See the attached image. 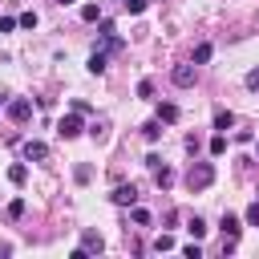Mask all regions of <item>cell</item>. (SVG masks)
Returning <instances> with one entry per match:
<instances>
[{
  "label": "cell",
  "mask_w": 259,
  "mask_h": 259,
  "mask_svg": "<svg viewBox=\"0 0 259 259\" xmlns=\"http://www.w3.org/2000/svg\"><path fill=\"white\" fill-rule=\"evenodd\" d=\"M210 182H214V166H210V162H194V166L186 170V186H190V190H206Z\"/></svg>",
  "instance_id": "obj_1"
},
{
  "label": "cell",
  "mask_w": 259,
  "mask_h": 259,
  "mask_svg": "<svg viewBox=\"0 0 259 259\" xmlns=\"http://www.w3.org/2000/svg\"><path fill=\"white\" fill-rule=\"evenodd\" d=\"M81 130H85V121H81V113H77V109H69V113L57 121V134H61V138H77Z\"/></svg>",
  "instance_id": "obj_2"
},
{
  "label": "cell",
  "mask_w": 259,
  "mask_h": 259,
  "mask_svg": "<svg viewBox=\"0 0 259 259\" xmlns=\"http://www.w3.org/2000/svg\"><path fill=\"white\" fill-rule=\"evenodd\" d=\"M8 117H12V121H28V117H32V101H28V97H12V101H8Z\"/></svg>",
  "instance_id": "obj_3"
},
{
  "label": "cell",
  "mask_w": 259,
  "mask_h": 259,
  "mask_svg": "<svg viewBox=\"0 0 259 259\" xmlns=\"http://www.w3.org/2000/svg\"><path fill=\"white\" fill-rule=\"evenodd\" d=\"M109 198H113L117 206H134V202H138V186H134V182H121V186H113Z\"/></svg>",
  "instance_id": "obj_4"
},
{
  "label": "cell",
  "mask_w": 259,
  "mask_h": 259,
  "mask_svg": "<svg viewBox=\"0 0 259 259\" xmlns=\"http://www.w3.org/2000/svg\"><path fill=\"white\" fill-rule=\"evenodd\" d=\"M170 81H174L178 89H190V85H194V65H174V69H170Z\"/></svg>",
  "instance_id": "obj_5"
},
{
  "label": "cell",
  "mask_w": 259,
  "mask_h": 259,
  "mask_svg": "<svg viewBox=\"0 0 259 259\" xmlns=\"http://www.w3.org/2000/svg\"><path fill=\"white\" fill-rule=\"evenodd\" d=\"M81 247H85V255H101V251H105V239H101L97 231H85V235H81Z\"/></svg>",
  "instance_id": "obj_6"
},
{
  "label": "cell",
  "mask_w": 259,
  "mask_h": 259,
  "mask_svg": "<svg viewBox=\"0 0 259 259\" xmlns=\"http://www.w3.org/2000/svg\"><path fill=\"white\" fill-rule=\"evenodd\" d=\"M24 158H28V162H45V158H49V146H45V142H24Z\"/></svg>",
  "instance_id": "obj_7"
},
{
  "label": "cell",
  "mask_w": 259,
  "mask_h": 259,
  "mask_svg": "<svg viewBox=\"0 0 259 259\" xmlns=\"http://www.w3.org/2000/svg\"><path fill=\"white\" fill-rule=\"evenodd\" d=\"M105 61H109V53H101V49H97V53L89 57V65H85V69H89L93 77H101V73H105Z\"/></svg>",
  "instance_id": "obj_8"
},
{
  "label": "cell",
  "mask_w": 259,
  "mask_h": 259,
  "mask_svg": "<svg viewBox=\"0 0 259 259\" xmlns=\"http://www.w3.org/2000/svg\"><path fill=\"white\" fill-rule=\"evenodd\" d=\"M219 227H223V235H227V239H239V231H243V223H239L235 214H223V223H219Z\"/></svg>",
  "instance_id": "obj_9"
},
{
  "label": "cell",
  "mask_w": 259,
  "mask_h": 259,
  "mask_svg": "<svg viewBox=\"0 0 259 259\" xmlns=\"http://www.w3.org/2000/svg\"><path fill=\"white\" fill-rule=\"evenodd\" d=\"M231 125H235V113H231V109H219V113H214V130H219V134H227Z\"/></svg>",
  "instance_id": "obj_10"
},
{
  "label": "cell",
  "mask_w": 259,
  "mask_h": 259,
  "mask_svg": "<svg viewBox=\"0 0 259 259\" xmlns=\"http://www.w3.org/2000/svg\"><path fill=\"white\" fill-rule=\"evenodd\" d=\"M158 121H178V105L174 101H162L158 105Z\"/></svg>",
  "instance_id": "obj_11"
},
{
  "label": "cell",
  "mask_w": 259,
  "mask_h": 259,
  "mask_svg": "<svg viewBox=\"0 0 259 259\" xmlns=\"http://www.w3.org/2000/svg\"><path fill=\"white\" fill-rule=\"evenodd\" d=\"M142 138H146V142H158V138H162V121H158V117L146 121V125H142Z\"/></svg>",
  "instance_id": "obj_12"
},
{
  "label": "cell",
  "mask_w": 259,
  "mask_h": 259,
  "mask_svg": "<svg viewBox=\"0 0 259 259\" xmlns=\"http://www.w3.org/2000/svg\"><path fill=\"white\" fill-rule=\"evenodd\" d=\"M154 182H158V190H166V186L174 182V170H170V166H158V170H154Z\"/></svg>",
  "instance_id": "obj_13"
},
{
  "label": "cell",
  "mask_w": 259,
  "mask_h": 259,
  "mask_svg": "<svg viewBox=\"0 0 259 259\" xmlns=\"http://www.w3.org/2000/svg\"><path fill=\"white\" fill-rule=\"evenodd\" d=\"M81 20H85V24L101 20V4H81Z\"/></svg>",
  "instance_id": "obj_14"
},
{
  "label": "cell",
  "mask_w": 259,
  "mask_h": 259,
  "mask_svg": "<svg viewBox=\"0 0 259 259\" xmlns=\"http://www.w3.org/2000/svg\"><path fill=\"white\" fill-rule=\"evenodd\" d=\"M8 178H12L16 186H24V178H28V166H20V162H16V166H8Z\"/></svg>",
  "instance_id": "obj_15"
},
{
  "label": "cell",
  "mask_w": 259,
  "mask_h": 259,
  "mask_svg": "<svg viewBox=\"0 0 259 259\" xmlns=\"http://www.w3.org/2000/svg\"><path fill=\"white\" fill-rule=\"evenodd\" d=\"M210 53H214V49H210V45L202 40V45L194 49V65H206V61H210Z\"/></svg>",
  "instance_id": "obj_16"
},
{
  "label": "cell",
  "mask_w": 259,
  "mask_h": 259,
  "mask_svg": "<svg viewBox=\"0 0 259 259\" xmlns=\"http://www.w3.org/2000/svg\"><path fill=\"white\" fill-rule=\"evenodd\" d=\"M186 231H190V235H194V239H202V235H206V223H202V219H198V214H194V219H190V223H186Z\"/></svg>",
  "instance_id": "obj_17"
},
{
  "label": "cell",
  "mask_w": 259,
  "mask_h": 259,
  "mask_svg": "<svg viewBox=\"0 0 259 259\" xmlns=\"http://www.w3.org/2000/svg\"><path fill=\"white\" fill-rule=\"evenodd\" d=\"M170 247H174V239H170V235H158V239L150 243V251H158V255H162V251H170Z\"/></svg>",
  "instance_id": "obj_18"
},
{
  "label": "cell",
  "mask_w": 259,
  "mask_h": 259,
  "mask_svg": "<svg viewBox=\"0 0 259 259\" xmlns=\"http://www.w3.org/2000/svg\"><path fill=\"white\" fill-rule=\"evenodd\" d=\"M223 150H227V134H214V138H210V154H214V158H219V154H223Z\"/></svg>",
  "instance_id": "obj_19"
},
{
  "label": "cell",
  "mask_w": 259,
  "mask_h": 259,
  "mask_svg": "<svg viewBox=\"0 0 259 259\" xmlns=\"http://www.w3.org/2000/svg\"><path fill=\"white\" fill-rule=\"evenodd\" d=\"M121 4H125V12H130V16H138V12H146V4H150V0H121Z\"/></svg>",
  "instance_id": "obj_20"
},
{
  "label": "cell",
  "mask_w": 259,
  "mask_h": 259,
  "mask_svg": "<svg viewBox=\"0 0 259 259\" xmlns=\"http://www.w3.org/2000/svg\"><path fill=\"white\" fill-rule=\"evenodd\" d=\"M16 24H20V28H36V12H20Z\"/></svg>",
  "instance_id": "obj_21"
},
{
  "label": "cell",
  "mask_w": 259,
  "mask_h": 259,
  "mask_svg": "<svg viewBox=\"0 0 259 259\" xmlns=\"http://www.w3.org/2000/svg\"><path fill=\"white\" fill-rule=\"evenodd\" d=\"M138 97H154V81H150V77L138 81Z\"/></svg>",
  "instance_id": "obj_22"
},
{
  "label": "cell",
  "mask_w": 259,
  "mask_h": 259,
  "mask_svg": "<svg viewBox=\"0 0 259 259\" xmlns=\"http://www.w3.org/2000/svg\"><path fill=\"white\" fill-rule=\"evenodd\" d=\"M105 130H109L105 121H93V125H89V134H93V142H105Z\"/></svg>",
  "instance_id": "obj_23"
},
{
  "label": "cell",
  "mask_w": 259,
  "mask_h": 259,
  "mask_svg": "<svg viewBox=\"0 0 259 259\" xmlns=\"http://www.w3.org/2000/svg\"><path fill=\"white\" fill-rule=\"evenodd\" d=\"M20 214H24V198H12L8 202V219H20Z\"/></svg>",
  "instance_id": "obj_24"
},
{
  "label": "cell",
  "mask_w": 259,
  "mask_h": 259,
  "mask_svg": "<svg viewBox=\"0 0 259 259\" xmlns=\"http://www.w3.org/2000/svg\"><path fill=\"white\" fill-rule=\"evenodd\" d=\"M134 223H138V227H150V210H146V206H134Z\"/></svg>",
  "instance_id": "obj_25"
},
{
  "label": "cell",
  "mask_w": 259,
  "mask_h": 259,
  "mask_svg": "<svg viewBox=\"0 0 259 259\" xmlns=\"http://www.w3.org/2000/svg\"><path fill=\"white\" fill-rule=\"evenodd\" d=\"M247 227H259V202L247 206Z\"/></svg>",
  "instance_id": "obj_26"
},
{
  "label": "cell",
  "mask_w": 259,
  "mask_h": 259,
  "mask_svg": "<svg viewBox=\"0 0 259 259\" xmlns=\"http://www.w3.org/2000/svg\"><path fill=\"white\" fill-rule=\"evenodd\" d=\"M16 28V16H0V32H12Z\"/></svg>",
  "instance_id": "obj_27"
},
{
  "label": "cell",
  "mask_w": 259,
  "mask_h": 259,
  "mask_svg": "<svg viewBox=\"0 0 259 259\" xmlns=\"http://www.w3.org/2000/svg\"><path fill=\"white\" fill-rule=\"evenodd\" d=\"M247 89H259V69H251V73H247Z\"/></svg>",
  "instance_id": "obj_28"
},
{
  "label": "cell",
  "mask_w": 259,
  "mask_h": 259,
  "mask_svg": "<svg viewBox=\"0 0 259 259\" xmlns=\"http://www.w3.org/2000/svg\"><path fill=\"white\" fill-rule=\"evenodd\" d=\"M57 4H77V0H57Z\"/></svg>",
  "instance_id": "obj_29"
},
{
  "label": "cell",
  "mask_w": 259,
  "mask_h": 259,
  "mask_svg": "<svg viewBox=\"0 0 259 259\" xmlns=\"http://www.w3.org/2000/svg\"><path fill=\"white\" fill-rule=\"evenodd\" d=\"M255 202H259V198H255Z\"/></svg>",
  "instance_id": "obj_30"
}]
</instances>
